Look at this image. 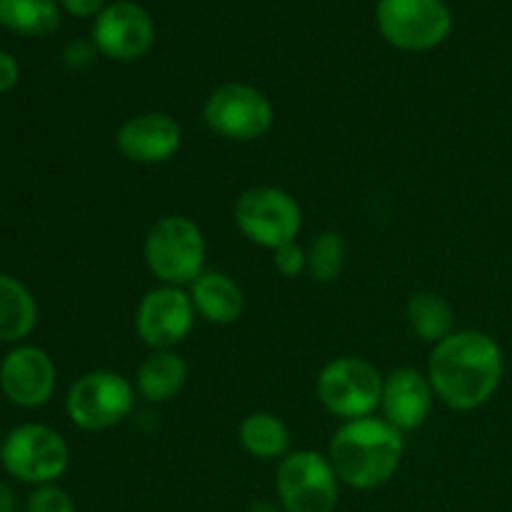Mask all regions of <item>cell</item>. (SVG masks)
<instances>
[{"label":"cell","mask_w":512,"mask_h":512,"mask_svg":"<svg viewBox=\"0 0 512 512\" xmlns=\"http://www.w3.org/2000/svg\"><path fill=\"white\" fill-rule=\"evenodd\" d=\"M505 375L498 340L483 330H453L433 345L428 380L435 398L453 410H478L493 400Z\"/></svg>","instance_id":"1"},{"label":"cell","mask_w":512,"mask_h":512,"mask_svg":"<svg viewBox=\"0 0 512 512\" xmlns=\"http://www.w3.org/2000/svg\"><path fill=\"white\" fill-rule=\"evenodd\" d=\"M403 453V433L375 415L345 420L328 445L335 475L353 490H375L388 483L398 473Z\"/></svg>","instance_id":"2"},{"label":"cell","mask_w":512,"mask_h":512,"mask_svg":"<svg viewBox=\"0 0 512 512\" xmlns=\"http://www.w3.org/2000/svg\"><path fill=\"white\" fill-rule=\"evenodd\" d=\"M143 258L160 285H190L205 273L208 245L203 228L188 215H165L145 233Z\"/></svg>","instance_id":"3"},{"label":"cell","mask_w":512,"mask_h":512,"mask_svg":"<svg viewBox=\"0 0 512 512\" xmlns=\"http://www.w3.org/2000/svg\"><path fill=\"white\" fill-rule=\"evenodd\" d=\"M385 375L370 360L343 355L320 370L318 400L330 415L345 420L370 418L380 408Z\"/></svg>","instance_id":"4"},{"label":"cell","mask_w":512,"mask_h":512,"mask_svg":"<svg viewBox=\"0 0 512 512\" xmlns=\"http://www.w3.org/2000/svg\"><path fill=\"white\" fill-rule=\"evenodd\" d=\"M135 408V385L115 370L83 373L65 395L70 423L88 433L110 430L123 423Z\"/></svg>","instance_id":"5"},{"label":"cell","mask_w":512,"mask_h":512,"mask_svg":"<svg viewBox=\"0 0 512 512\" xmlns=\"http://www.w3.org/2000/svg\"><path fill=\"white\" fill-rule=\"evenodd\" d=\"M5 473L28 485H50L68 470L70 448L63 435L43 423H25L10 430L0 445Z\"/></svg>","instance_id":"6"},{"label":"cell","mask_w":512,"mask_h":512,"mask_svg":"<svg viewBox=\"0 0 512 512\" xmlns=\"http://www.w3.org/2000/svg\"><path fill=\"white\" fill-rule=\"evenodd\" d=\"M235 225L250 243L265 250H278L295 243L303 228V210L298 200L275 185L248 188L235 203Z\"/></svg>","instance_id":"7"},{"label":"cell","mask_w":512,"mask_h":512,"mask_svg":"<svg viewBox=\"0 0 512 512\" xmlns=\"http://www.w3.org/2000/svg\"><path fill=\"white\" fill-rule=\"evenodd\" d=\"M205 125L218 138L233 143L258 140L273 128L275 110L268 95L250 83H223L208 95L203 105Z\"/></svg>","instance_id":"8"},{"label":"cell","mask_w":512,"mask_h":512,"mask_svg":"<svg viewBox=\"0 0 512 512\" xmlns=\"http://www.w3.org/2000/svg\"><path fill=\"white\" fill-rule=\"evenodd\" d=\"M338 485L328 455L315 450L288 453L275 473V490L285 512H335Z\"/></svg>","instance_id":"9"},{"label":"cell","mask_w":512,"mask_h":512,"mask_svg":"<svg viewBox=\"0 0 512 512\" xmlns=\"http://www.w3.org/2000/svg\"><path fill=\"white\" fill-rule=\"evenodd\" d=\"M375 20L390 45L410 53L438 48L453 30V13L443 0H378Z\"/></svg>","instance_id":"10"},{"label":"cell","mask_w":512,"mask_h":512,"mask_svg":"<svg viewBox=\"0 0 512 512\" xmlns=\"http://www.w3.org/2000/svg\"><path fill=\"white\" fill-rule=\"evenodd\" d=\"M195 313L190 293L178 285H155L140 298L135 310V333L148 348L173 350L193 330Z\"/></svg>","instance_id":"11"},{"label":"cell","mask_w":512,"mask_h":512,"mask_svg":"<svg viewBox=\"0 0 512 512\" xmlns=\"http://www.w3.org/2000/svg\"><path fill=\"white\" fill-rule=\"evenodd\" d=\"M155 25L148 10L133 0L108 3L93 23V45L110 60H138L153 48Z\"/></svg>","instance_id":"12"},{"label":"cell","mask_w":512,"mask_h":512,"mask_svg":"<svg viewBox=\"0 0 512 512\" xmlns=\"http://www.w3.org/2000/svg\"><path fill=\"white\" fill-rule=\"evenodd\" d=\"M55 385L58 370L53 358L38 345H15L0 360V390L18 408L35 410L48 405Z\"/></svg>","instance_id":"13"},{"label":"cell","mask_w":512,"mask_h":512,"mask_svg":"<svg viewBox=\"0 0 512 512\" xmlns=\"http://www.w3.org/2000/svg\"><path fill=\"white\" fill-rule=\"evenodd\" d=\"M183 145V128L168 113H138L115 133V148L125 160L138 165H160L175 158Z\"/></svg>","instance_id":"14"},{"label":"cell","mask_w":512,"mask_h":512,"mask_svg":"<svg viewBox=\"0 0 512 512\" xmlns=\"http://www.w3.org/2000/svg\"><path fill=\"white\" fill-rule=\"evenodd\" d=\"M433 400L435 390L428 373H420L415 368H398L385 375L380 410H383V420H388L400 433L425 425L433 410Z\"/></svg>","instance_id":"15"},{"label":"cell","mask_w":512,"mask_h":512,"mask_svg":"<svg viewBox=\"0 0 512 512\" xmlns=\"http://www.w3.org/2000/svg\"><path fill=\"white\" fill-rule=\"evenodd\" d=\"M188 293L195 313L210 325H233L245 310L243 288L218 270H205L190 283Z\"/></svg>","instance_id":"16"},{"label":"cell","mask_w":512,"mask_h":512,"mask_svg":"<svg viewBox=\"0 0 512 512\" xmlns=\"http://www.w3.org/2000/svg\"><path fill=\"white\" fill-rule=\"evenodd\" d=\"M188 380V363L175 350H153L140 363L135 390L148 403H168L183 390Z\"/></svg>","instance_id":"17"},{"label":"cell","mask_w":512,"mask_h":512,"mask_svg":"<svg viewBox=\"0 0 512 512\" xmlns=\"http://www.w3.org/2000/svg\"><path fill=\"white\" fill-rule=\"evenodd\" d=\"M38 325V303L23 280L0 273V343L20 345Z\"/></svg>","instance_id":"18"},{"label":"cell","mask_w":512,"mask_h":512,"mask_svg":"<svg viewBox=\"0 0 512 512\" xmlns=\"http://www.w3.org/2000/svg\"><path fill=\"white\" fill-rule=\"evenodd\" d=\"M238 440L248 455L258 460H283L290 453V430L273 413H250L240 420Z\"/></svg>","instance_id":"19"},{"label":"cell","mask_w":512,"mask_h":512,"mask_svg":"<svg viewBox=\"0 0 512 512\" xmlns=\"http://www.w3.org/2000/svg\"><path fill=\"white\" fill-rule=\"evenodd\" d=\"M0 25L25 38H43L58 30L60 0H0Z\"/></svg>","instance_id":"20"},{"label":"cell","mask_w":512,"mask_h":512,"mask_svg":"<svg viewBox=\"0 0 512 512\" xmlns=\"http://www.w3.org/2000/svg\"><path fill=\"white\" fill-rule=\"evenodd\" d=\"M405 318H408L415 338L425 340V343L438 345L440 340L453 333V308L443 295L433 293V290L415 293L405 308Z\"/></svg>","instance_id":"21"},{"label":"cell","mask_w":512,"mask_h":512,"mask_svg":"<svg viewBox=\"0 0 512 512\" xmlns=\"http://www.w3.org/2000/svg\"><path fill=\"white\" fill-rule=\"evenodd\" d=\"M348 245L335 230H323L308 248V275L315 283H333L345 268Z\"/></svg>","instance_id":"22"},{"label":"cell","mask_w":512,"mask_h":512,"mask_svg":"<svg viewBox=\"0 0 512 512\" xmlns=\"http://www.w3.org/2000/svg\"><path fill=\"white\" fill-rule=\"evenodd\" d=\"M25 512H75V503L73 498L55 483L38 485V488L28 495Z\"/></svg>","instance_id":"23"},{"label":"cell","mask_w":512,"mask_h":512,"mask_svg":"<svg viewBox=\"0 0 512 512\" xmlns=\"http://www.w3.org/2000/svg\"><path fill=\"white\" fill-rule=\"evenodd\" d=\"M273 265L285 278H298V275L308 273V250L298 245V240L283 245V248L273 250Z\"/></svg>","instance_id":"24"},{"label":"cell","mask_w":512,"mask_h":512,"mask_svg":"<svg viewBox=\"0 0 512 512\" xmlns=\"http://www.w3.org/2000/svg\"><path fill=\"white\" fill-rule=\"evenodd\" d=\"M20 80V65L8 50H0V95L10 93Z\"/></svg>","instance_id":"25"},{"label":"cell","mask_w":512,"mask_h":512,"mask_svg":"<svg viewBox=\"0 0 512 512\" xmlns=\"http://www.w3.org/2000/svg\"><path fill=\"white\" fill-rule=\"evenodd\" d=\"M105 5H108V0H60V8L68 10L70 15H78V18L98 15Z\"/></svg>","instance_id":"26"},{"label":"cell","mask_w":512,"mask_h":512,"mask_svg":"<svg viewBox=\"0 0 512 512\" xmlns=\"http://www.w3.org/2000/svg\"><path fill=\"white\" fill-rule=\"evenodd\" d=\"M93 50L95 45H88V43H70L68 48H65V65L68 68H83V65H88L90 60H93Z\"/></svg>","instance_id":"27"},{"label":"cell","mask_w":512,"mask_h":512,"mask_svg":"<svg viewBox=\"0 0 512 512\" xmlns=\"http://www.w3.org/2000/svg\"><path fill=\"white\" fill-rule=\"evenodd\" d=\"M0 512H18V500L10 485L0 483Z\"/></svg>","instance_id":"28"},{"label":"cell","mask_w":512,"mask_h":512,"mask_svg":"<svg viewBox=\"0 0 512 512\" xmlns=\"http://www.w3.org/2000/svg\"><path fill=\"white\" fill-rule=\"evenodd\" d=\"M248 512H285L280 505L275 503H268V500H255L253 505H250Z\"/></svg>","instance_id":"29"},{"label":"cell","mask_w":512,"mask_h":512,"mask_svg":"<svg viewBox=\"0 0 512 512\" xmlns=\"http://www.w3.org/2000/svg\"><path fill=\"white\" fill-rule=\"evenodd\" d=\"M3 440H5V435H3V428H0V445H3Z\"/></svg>","instance_id":"30"}]
</instances>
